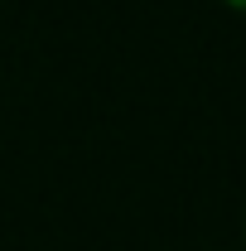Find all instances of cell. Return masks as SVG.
<instances>
[{"label": "cell", "mask_w": 246, "mask_h": 251, "mask_svg": "<svg viewBox=\"0 0 246 251\" xmlns=\"http://www.w3.org/2000/svg\"><path fill=\"white\" fill-rule=\"evenodd\" d=\"M222 5H232V10H237V15H246V0H222Z\"/></svg>", "instance_id": "1"}]
</instances>
